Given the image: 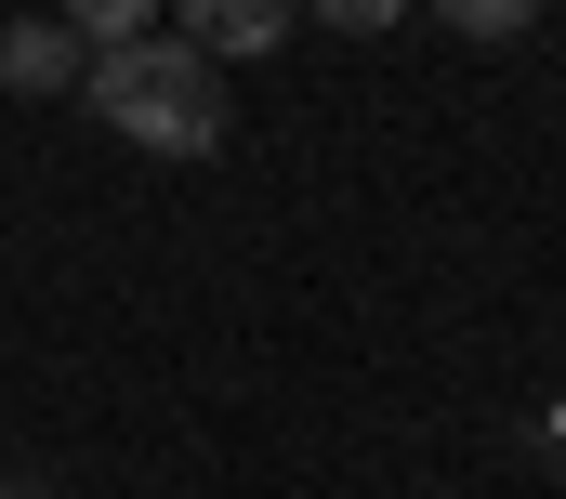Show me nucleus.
<instances>
[{"label":"nucleus","instance_id":"1","mask_svg":"<svg viewBox=\"0 0 566 499\" xmlns=\"http://www.w3.org/2000/svg\"><path fill=\"white\" fill-rule=\"evenodd\" d=\"M80 106L145 145V158H211L224 145V66L198 53V40H119V53H93V79H80Z\"/></svg>","mask_w":566,"mask_h":499},{"label":"nucleus","instance_id":"2","mask_svg":"<svg viewBox=\"0 0 566 499\" xmlns=\"http://www.w3.org/2000/svg\"><path fill=\"white\" fill-rule=\"evenodd\" d=\"M290 26H303V0H171V40H198L211 66H264Z\"/></svg>","mask_w":566,"mask_h":499},{"label":"nucleus","instance_id":"3","mask_svg":"<svg viewBox=\"0 0 566 499\" xmlns=\"http://www.w3.org/2000/svg\"><path fill=\"white\" fill-rule=\"evenodd\" d=\"M93 79V40L66 13H13L0 26V93H80Z\"/></svg>","mask_w":566,"mask_h":499},{"label":"nucleus","instance_id":"4","mask_svg":"<svg viewBox=\"0 0 566 499\" xmlns=\"http://www.w3.org/2000/svg\"><path fill=\"white\" fill-rule=\"evenodd\" d=\"M422 13L448 40H527V26H541V0H422Z\"/></svg>","mask_w":566,"mask_h":499},{"label":"nucleus","instance_id":"5","mask_svg":"<svg viewBox=\"0 0 566 499\" xmlns=\"http://www.w3.org/2000/svg\"><path fill=\"white\" fill-rule=\"evenodd\" d=\"M158 13H171V0H66V26H80L93 53H119V40H145Z\"/></svg>","mask_w":566,"mask_h":499},{"label":"nucleus","instance_id":"6","mask_svg":"<svg viewBox=\"0 0 566 499\" xmlns=\"http://www.w3.org/2000/svg\"><path fill=\"white\" fill-rule=\"evenodd\" d=\"M303 13H316V26H343V40H382V26H396V13H422V0H303Z\"/></svg>","mask_w":566,"mask_h":499},{"label":"nucleus","instance_id":"7","mask_svg":"<svg viewBox=\"0 0 566 499\" xmlns=\"http://www.w3.org/2000/svg\"><path fill=\"white\" fill-rule=\"evenodd\" d=\"M0 499H40V487H27V474H0Z\"/></svg>","mask_w":566,"mask_h":499}]
</instances>
